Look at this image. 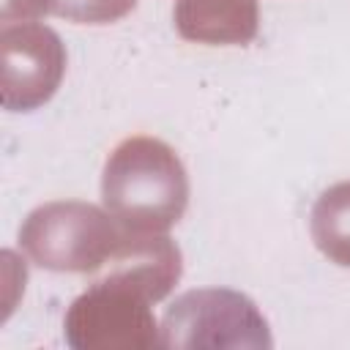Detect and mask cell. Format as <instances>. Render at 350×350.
Instances as JSON below:
<instances>
[{
	"mask_svg": "<svg viewBox=\"0 0 350 350\" xmlns=\"http://www.w3.org/2000/svg\"><path fill=\"white\" fill-rule=\"evenodd\" d=\"M180 273L183 257L172 238L134 241L66 309V345L74 350L161 347V325L150 306L172 293Z\"/></svg>",
	"mask_w": 350,
	"mask_h": 350,
	"instance_id": "1",
	"label": "cell"
},
{
	"mask_svg": "<svg viewBox=\"0 0 350 350\" xmlns=\"http://www.w3.org/2000/svg\"><path fill=\"white\" fill-rule=\"evenodd\" d=\"M175 30L180 38L208 46H246L257 38V0H175Z\"/></svg>",
	"mask_w": 350,
	"mask_h": 350,
	"instance_id": "6",
	"label": "cell"
},
{
	"mask_svg": "<svg viewBox=\"0 0 350 350\" xmlns=\"http://www.w3.org/2000/svg\"><path fill=\"white\" fill-rule=\"evenodd\" d=\"M137 0H3V22L60 16L77 25H109L131 14Z\"/></svg>",
	"mask_w": 350,
	"mask_h": 350,
	"instance_id": "8",
	"label": "cell"
},
{
	"mask_svg": "<svg viewBox=\"0 0 350 350\" xmlns=\"http://www.w3.org/2000/svg\"><path fill=\"white\" fill-rule=\"evenodd\" d=\"M3 44V107L30 112L44 107L66 74V44L44 22L11 19L0 30Z\"/></svg>",
	"mask_w": 350,
	"mask_h": 350,
	"instance_id": "5",
	"label": "cell"
},
{
	"mask_svg": "<svg viewBox=\"0 0 350 350\" xmlns=\"http://www.w3.org/2000/svg\"><path fill=\"white\" fill-rule=\"evenodd\" d=\"M101 200L126 230L167 232L186 213L189 175L164 139L126 137L107 156Z\"/></svg>",
	"mask_w": 350,
	"mask_h": 350,
	"instance_id": "2",
	"label": "cell"
},
{
	"mask_svg": "<svg viewBox=\"0 0 350 350\" xmlns=\"http://www.w3.org/2000/svg\"><path fill=\"white\" fill-rule=\"evenodd\" d=\"M129 230L107 211L82 200L33 208L19 227L22 252L44 271L98 273L123 249Z\"/></svg>",
	"mask_w": 350,
	"mask_h": 350,
	"instance_id": "3",
	"label": "cell"
},
{
	"mask_svg": "<svg viewBox=\"0 0 350 350\" xmlns=\"http://www.w3.org/2000/svg\"><path fill=\"white\" fill-rule=\"evenodd\" d=\"M268 320L257 304L230 287L178 295L161 317V347L175 350H268Z\"/></svg>",
	"mask_w": 350,
	"mask_h": 350,
	"instance_id": "4",
	"label": "cell"
},
{
	"mask_svg": "<svg viewBox=\"0 0 350 350\" xmlns=\"http://www.w3.org/2000/svg\"><path fill=\"white\" fill-rule=\"evenodd\" d=\"M309 230L314 246L342 268H350V180L328 186L312 205Z\"/></svg>",
	"mask_w": 350,
	"mask_h": 350,
	"instance_id": "7",
	"label": "cell"
}]
</instances>
